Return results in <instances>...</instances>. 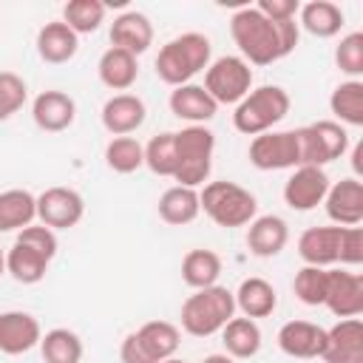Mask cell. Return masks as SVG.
Returning <instances> with one entry per match:
<instances>
[{
  "label": "cell",
  "instance_id": "cell-1",
  "mask_svg": "<svg viewBox=\"0 0 363 363\" xmlns=\"http://www.w3.org/2000/svg\"><path fill=\"white\" fill-rule=\"evenodd\" d=\"M230 34L244 54V62L252 65H272L295 51L301 40V26L295 20L272 23L255 6H244L230 17Z\"/></svg>",
  "mask_w": 363,
  "mask_h": 363
},
{
  "label": "cell",
  "instance_id": "cell-2",
  "mask_svg": "<svg viewBox=\"0 0 363 363\" xmlns=\"http://www.w3.org/2000/svg\"><path fill=\"white\" fill-rule=\"evenodd\" d=\"M57 255V235L45 224H28L17 233L11 250L6 252V272L17 284H40L51 258Z\"/></svg>",
  "mask_w": 363,
  "mask_h": 363
},
{
  "label": "cell",
  "instance_id": "cell-3",
  "mask_svg": "<svg viewBox=\"0 0 363 363\" xmlns=\"http://www.w3.org/2000/svg\"><path fill=\"white\" fill-rule=\"evenodd\" d=\"M210 51H213V45L204 34H199V31L179 34L159 48L156 77L173 88L187 85L199 71H204L210 65Z\"/></svg>",
  "mask_w": 363,
  "mask_h": 363
},
{
  "label": "cell",
  "instance_id": "cell-4",
  "mask_svg": "<svg viewBox=\"0 0 363 363\" xmlns=\"http://www.w3.org/2000/svg\"><path fill=\"white\" fill-rule=\"evenodd\" d=\"M235 318V298L227 286H204L196 289L182 303V329L193 337H210L224 329V323Z\"/></svg>",
  "mask_w": 363,
  "mask_h": 363
},
{
  "label": "cell",
  "instance_id": "cell-5",
  "mask_svg": "<svg viewBox=\"0 0 363 363\" xmlns=\"http://www.w3.org/2000/svg\"><path fill=\"white\" fill-rule=\"evenodd\" d=\"M199 207L218 227H244L255 218V196L235 182H207L199 190Z\"/></svg>",
  "mask_w": 363,
  "mask_h": 363
},
{
  "label": "cell",
  "instance_id": "cell-6",
  "mask_svg": "<svg viewBox=\"0 0 363 363\" xmlns=\"http://www.w3.org/2000/svg\"><path fill=\"white\" fill-rule=\"evenodd\" d=\"M289 94L281 85H261L250 91L233 113V125L244 136H258L272 130L286 113H289Z\"/></svg>",
  "mask_w": 363,
  "mask_h": 363
},
{
  "label": "cell",
  "instance_id": "cell-7",
  "mask_svg": "<svg viewBox=\"0 0 363 363\" xmlns=\"http://www.w3.org/2000/svg\"><path fill=\"white\" fill-rule=\"evenodd\" d=\"M213 150H216V136L204 125H190L176 133V182L182 187H199L207 182L210 167H213Z\"/></svg>",
  "mask_w": 363,
  "mask_h": 363
},
{
  "label": "cell",
  "instance_id": "cell-8",
  "mask_svg": "<svg viewBox=\"0 0 363 363\" xmlns=\"http://www.w3.org/2000/svg\"><path fill=\"white\" fill-rule=\"evenodd\" d=\"M204 91L216 99V105H238L252 91V68L241 57H218L207 65Z\"/></svg>",
  "mask_w": 363,
  "mask_h": 363
},
{
  "label": "cell",
  "instance_id": "cell-9",
  "mask_svg": "<svg viewBox=\"0 0 363 363\" xmlns=\"http://www.w3.org/2000/svg\"><path fill=\"white\" fill-rule=\"evenodd\" d=\"M298 142H301V164L309 167H323L349 150L346 128L332 119H320L306 128H298Z\"/></svg>",
  "mask_w": 363,
  "mask_h": 363
},
{
  "label": "cell",
  "instance_id": "cell-10",
  "mask_svg": "<svg viewBox=\"0 0 363 363\" xmlns=\"http://www.w3.org/2000/svg\"><path fill=\"white\" fill-rule=\"evenodd\" d=\"M250 162L258 170H286L301 167V142L295 130H267L252 136L250 142Z\"/></svg>",
  "mask_w": 363,
  "mask_h": 363
},
{
  "label": "cell",
  "instance_id": "cell-11",
  "mask_svg": "<svg viewBox=\"0 0 363 363\" xmlns=\"http://www.w3.org/2000/svg\"><path fill=\"white\" fill-rule=\"evenodd\" d=\"M85 216V201L71 187H48L37 196V218L48 230H68Z\"/></svg>",
  "mask_w": 363,
  "mask_h": 363
},
{
  "label": "cell",
  "instance_id": "cell-12",
  "mask_svg": "<svg viewBox=\"0 0 363 363\" xmlns=\"http://www.w3.org/2000/svg\"><path fill=\"white\" fill-rule=\"evenodd\" d=\"M326 190H329V176L323 173V167L301 164L284 184V201L292 210L306 213V210H315L326 199Z\"/></svg>",
  "mask_w": 363,
  "mask_h": 363
},
{
  "label": "cell",
  "instance_id": "cell-13",
  "mask_svg": "<svg viewBox=\"0 0 363 363\" xmlns=\"http://www.w3.org/2000/svg\"><path fill=\"white\" fill-rule=\"evenodd\" d=\"M323 306L335 318H357L363 312V275L346 269H329Z\"/></svg>",
  "mask_w": 363,
  "mask_h": 363
},
{
  "label": "cell",
  "instance_id": "cell-14",
  "mask_svg": "<svg viewBox=\"0 0 363 363\" xmlns=\"http://www.w3.org/2000/svg\"><path fill=\"white\" fill-rule=\"evenodd\" d=\"M278 349L298 360L320 357L326 349V329L312 320H286L278 329Z\"/></svg>",
  "mask_w": 363,
  "mask_h": 363
},
{
  "label": "cell",
  "instance_id": "cell-15",
  "mask_svg": "<svg viewBox=\"0 0 363 363\" xmlns=\"http://www.w3.org/2000/svg\"><path fill=\"white\" fill-rule=\"evenodd\" d=\"M323 204H326V216L337 227H357L363 221V184H360V179L349 176V179H340L337 184H329Z\"/></svg>",
  "mask_w": 363,
  "mask_h": 363
},
{
  "label": "cell",
  "instance_id": "cell-16",
  "mask_svg": "<svg viewBox=\"0 0 363 363\" xmlns=\"http://www.w3.org/2000/svg\"><path fill=\"white\" fill-rule=\"evenodd\" d=\"M326 363H363V323L360 318H340L326 329Z\"/></svg>",
  "mask_w": 363,
  "mask_h": 363
},
{
  "label": "cell",
  "instance_id": "cell-17",
  "mask_svg": "<svg viewBox=\"0 0 363 363\" xmlns=\"http://www.w3.org/2000/svg\"><path fill=\"white\" fill-rule=\"evenodd\" d=\"M43 329L40 320L28 312L11 309V312H0V352L3 354H23L34 346H40Z\"/></svg>",
  "mask_w": 363,
  "mask_h": 363
},
{
  "label": "cell",
  "instance_id": "cell-18",
  "mask_svg": "<svg viewBox=\"0 0 363 363\" xmlns=\"http://www.w3.org/2000/svg\"><path fill=\"white\" fill-rule=\"evenodd\" d=\"M31 116H34V125L40 130L60 133V130H65V128L74 125L77 102L65 91H43L31 102Z\"/></svg>",
  "mask_w": 363,
  "mask_h": 363
},
{
  "label": "cell",
  "instance_id": "cell-19",
  "mask_svg": "<svg viewBox=\"0 0 363 363\" xmlns=\"http://www.w3.org/2000/svg\"><path fill=\"white\" fill-rule=\"evenodd\" d=\"M111 43L133 57L145 54L153 43V23L142 11H125L111 23Z\"/></svg>",
  "mask_w": 363,
  "mask_h": 363
},
{
  "label": "cell",
  "instance_id": "cell-20",
  "mask_svg": "<svg viewBox=\"0 0 363 363\" xmlns=\"http://www.w3.org/2000/svg\"><path fill=\"white\" fill-rule=\"evenodd\" d=\"M173 116L184 119V122H193V125H204L216 116L218 105L216 99L204 91V85H196V82H187V85H179L170 91V99H167Z\"/></svg>",
  "mask_w": 363,
  "mask_h": 363
},
{
  "label": "cell",
  "instance_id": "cell-21",
  "mask_svg": "<svg viewBox=\"0 0 363 363\" xmlns=\"http://www.w3.org/2000/svg\"><path fill=\"white\" fill-rule=\"evenodd\" d=\"M147 116L145 102L136 94H116L102 105V125L113 136H128L136 128H142Z\"/></svg>",
  "mask_w": 363,
  "mask_h": 363
},
{
  "label": "cell",
  "instance_id": "cell-22",
  "mask_svg": "<svg viewBox=\"0 0 363 363\" xmlns=\"http://www.w3.org/2000/svg\"><path fill=\"white\" fill-rule=\"evenodd\" d=\"M337 244H340V227H309L298 238V255L306 267H323L329 269L337 264Z\"/></svg>",
  "mask_w": 363,
  "mask_h": 363
},
{
  "label": "cell",
  "instance_id": "cell-23",
  "mask_svg": "<svg viewBox=\"0 0 363 363\" xmlns=\"http://www.w3.org/2000/svg\"><path fill=\"white\" fill-rule=\"evenodd\" d=\"M289 241V227L281 216H255L247 230V247L258 258L278 255Z\"/></svg>",
  "mask_w": 363,
  "mask_h": 363
},
{
  "label": "cell",
  "instance_id": "cell-24",
  "mask_svg": "<svg viewBox=\"0 0 363 363\" xmlns=\"http://www.w3.org/2000/svg\"><path fill=\"white\" fill-rule=\"evenodd\" d=\"M77 48H79V37L62 20L45 23L37 31V54H40V60H45L51 65H62V62L74 60Z\"/></svg>",
  "mask_w": 363,
  "mask_h": 363
},
{
  "label": "cell",
  "instance_id": "cell-25",
  "mask_svg": "<svg viewBox=\"0 0 363 363\" xmlns=\"http://www.w3.org/2000/svg\"><path fill=\"white\" fill-rule=\"evenodd\" d=\"M235 298V309H241L244 318H267L275 312L278 306V295L275 286L267 278H244L238 284V289L233 292Z\"/></svg>",
  "mask_w": 363,
  "mask_h": 363
},
{
  "label": "cell",
  "instance_id": "cell-26",
  "mask_svg": "<svg viewBox=\"0 0 363 363\" xmlns=\"http://www.w3.org/2000/svg\"><path fill=\"white\" fill-rule=\"evenodd\" d=\"M159 218L164 224H173V227H182V224H190L196 221V216L201 213L199 207V190L196 187H167L162 196H159Z\"/></svg>",
  "mask_w": 363,
  "mask_h": 363
},
{
  "label": "cell",
  "instance_id": "cell-27",
  "mask_svg": "<svg viewBox=\"0 0 363 363\" xmlns=\"http://www.w3.org/2000/svg\"><path fill=\"white\" fill-rule=\"evenodd\" d=\"M133 335H136V340L142 343V349L147 352V357L153 363H162V360L173 357L179 343H182V335L170 320H147Z\"/></svg>",
  "mask_w": 363,
  "mask_h": 363
},
{
  "label": "cell",
  "instance_id": "cell-28",
  "mask_svg": "<svg viewBox=\"0 0 363 363\" xmlns=\"http://www.w3.org/2000/svg\"><path fill=\"white\" fill-rule=\"evenodd\" d=\"M96 71H99V79H102L105 88H111V91H128L136 82V77H139V62H136L133 54L111 45L99 57Z\"/></svg>",
  "mask_w": 363,
  "mask_h": 363
},
{
  "label": "cell",
  "instance_id": "cell-29",
  "mask_svg": "<svg viewBox=\"0 0 363 363\" xmlns=\"http://www.w3.org/2000/svg\"><path fill=\"white\" fill-rule=\"evenodd\" d=\"M298 14H301L298 26H303L312 37H320V40H329L343 28V11L332 0H309L298 9Z\"/></svg>",
  "mask_w": 363,
  "mask_h": 363
},
{
  "label": "cell",
  "instance_id": "cell-30",
  "mask_svg": "<svg viewBox=\"0 0 363 363\" xmlns=\"http://www.w3.org/2000/svg\"><path fill=\"white\" fill-rule=\"evenodd\" d=\"M221 343L230 357H238V360L255 357L261 349V329L252 318H230L221 329Z\"/></svg>",
  "mask_w": 363,
  "mask_h": 363
},
{
  "label": "cell",
  "instance_id": "cell-31",
  "mask_svg": "<svg viewBox=\"0 0 363 363\" xmlns=\"http://www.w3.org/2000/svg\"><path fill=\"white\" fill-rule=\"evenodd\" d=\"M34 218H37V196L20 187L0 193V233L23 230Z\"/></svg>",
  "mask_w": 363,
  "mask_h": 363
},
{
  "label": "cell",
  "instance_id": "cell-32",
  "mask_svg": "<svg viewBox=\"0 0 363 363\" xmlns=\"http://www.w3.org/2000/svg\"><path fill=\"white\" fill-rule=\"evenodd\" d=\"M218 275H221V258L213 250H190L182 258V278L193 289L213 286L218 281Z\"/></svg>",
  "mask_w": 363,
  "mask_h": 363
},
{
  "label": "cell",
  "instance_id": "cell-33",
  "mask_svg": "<svg viewBox=\"0 0 363 363\" xmlns=\"http://www.w3.org/2000/svg\"><path fill=\"white\" fill-rule=\"evenodd\" d=\"M40 352L45 363H79L82 360V340L71 329H51L40 337Z\"/></svg>",
  "mask_w": 363,
  "mask_h": 363
},
{
  "label": "cell",
  "instance_id": "cell-34",
  "mask_svg": "<svg viewBox=\"0 0 363 363\" xmlns=\"http://www.w3.org/2000/svg\"><path fill=\"white\" fill-rule=\"evenodd\" d=\"M329 108L340 122L360 128L363 125V82L360 79L340 82L329 96Z\"/></svg>",
  "mask_w": 363,
  "mask_h": 363
},
{
  "label": "cell",
  "instance_id": "cell-35",
  "mask_svg": "<svg viewBox=\"0 0 363 363\" xmlns=\"http://www.w3.org/2000/svg\"><path fill=\"white\" fill-rule=\"evenodd\" d=\"M105 20V3L102 0H68L62 9V23L79 37L91 34Z\"/></svg>",
  "mask_w": 363,
  "mask_h": 363
},
{
  "label": "cell",
  "instance_id": "cell-36",
  "mask_svg": "<svg viewBox=\"0 0 363 363\" xmlns=\"http://www.w3.org/2000/svg\"><path fill=\"white\" fill-rule=\"evenodd\" d=\"M105 164L113 173H133L145 164V147L133 136H113L105 145Z\"/></svg>",
  "mask_w": 363,
  "mask_h": 363
},
{
  "label": "cell",
  "instance_id": "cell-37",
  "mask_svg": "<svg viewBox=\"0 0 363 363\" xmlns=\"http://www.w3.org/2000/svg\"><path fill=\"white\" fill-rule=\"evenodd\" d=\"M145 164L156 176H176V133H159L145 145Z\"/></svg>",
  "mask_w": 363,
  "mask_h": 363
},
{
  "label": "cell",
  "instance_id": "cell-38",
  "mask_svg": "<svg viewBox=\"0 0 363 363\" xmlns=\"http://www.w3.org/2000/svg\"><path fill=\"white\" fill-rule=\"evenodd\" d=\"M326 281H329V269H323V267H303V269L295 272L292 289H295V295H298L301 303H306V306H323Z\"/></svg>",
  "mask_w": 363,
  "mask_h": 363
},
{
  "label": "cell",
  "instance_id": "cell-39",
  "mask_svg": "<svg viewBox=\"0 0 363 363\" xmlns=\"http://www.w3.org/2000/svg\"><path fill=\"white\" fill-rule=\"evenodd\" d=\"M28 96V88L23 82V77H17L14 71H0V122L9 119L11 113H17L23 108Z\"/></svg>",
  "mask_w": 363,
  "mask_h": 363
},
{
  "label": "cell",
  "instance_id": "cell-40",
  "mask_svg": "<svg viewBox=\"0 0 363 363\" xmlns=\"http://www.w3.org/2000/svg\"><path fill=\"white\" fill-rule=\"evenodd\" d=\"M335 62L349 77L363 74V31H352L340 40V45L335 48Z\"/></svg>",
  "mask_w": 363,
  "mask_h": 363
},
{
  "label": "cell",
  "instance_id": "cell-41",
  "mask_svg": "<svg viewBox=\"0 0 363 363\" xmlns=\"http://www.w3.org/2000/svg\"><path fill=\"white\" fill-rule=\"evenodd\" d=\"M337 261L349 267H357L363 261V230L360 227H340Z\"/></svg>",
  "mask_w": 363,
  "mask_h": 363
},
{
  "label": "cell",
  "instance_id": "cell-42",
  "mask_svg": "<svg viewBox=\"0 0 363 363\" xmlns=\"http://www.w3.org/2000/svg\"><path fill=\"white\" fill-rule=\"evenodd\" d=\"M255 9H258L264 17H269L272 23H278V20H295L301 3H298V0H258Z\"/></svg>",
  "mask_w": 363,
  "mask_h": 363
},
{
  "label": "cell",
  "instance_id": "cell-43",
  "mask_svg": "<svg viewBox=\"0 0 363 363\" xmlns=\"http://www.w3.org/2000/svg\"><path fill=\"white\" fill-rule=\"evenodd\" d=\"M119 360H122V363H153V360L147 357V352L142 349V343L136 340V335H133V332H130V335L122 340Z\"/></svg>",
  "mask_w": 363,
  "mask_h": 363
},
{
  "label": "cell",
  "instance_id": "cell-44",
  "mask_svg": "<svg viewBox=\"0 0 363 363\" xmlns=\"http://www.w3.org/2000/svg\"><path fill=\"white\" fill-rule=\"evenodd\" d=\"M201 363H233V357L230 354H207Z\"/></svg>",
  "mask_w": 363,
  "mask_h": 363
},
{
  "label": "cell",
  "instance_id": "cell-45",
  "mask_svg": "<svg viewBox=\"0 0 363 363\" xmlns=\"http://www.w3.org/2000/svg\"><path fill=\"white\" fill-rule=\"evenodd\" d=\"M360 156H363V145H354V153H352V164H354V173H360Z\"/></svg>",
  "mask_w": 363,
  "mask_h": 363
},
{
  "label": "cell",
  "instance_id": "cell-46",
  "mask_svg": "<svg viewBox=\"0 0 363 363\" xmlns=\"http://www.w3.org/2000/svg\"><path fill=\"white\" fill-rule=\"evenodd\" d=\"M3 272H6V252L0 250V275H3Z\"/></svg>",
  "mask_w": 363,
  "mask_h": 363
},
{
  "label": "cell",
  "instance_id": "cell-47",
  "mask_svg": "<svg viewBox=\"0 0 363 363\" xmlns=\"http://www.w3.org/2000/svg\"><path fill=\"white\" fill-rule=\"evenodd\" d=\"M162 363H184V360H179V357H167V360H162Z\"/></svg>",
  "mask_w": 363,
  "mask_h": 363
}]
</instances>
